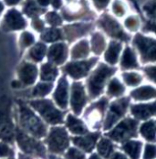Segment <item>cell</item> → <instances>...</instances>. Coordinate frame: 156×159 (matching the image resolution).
<instances>
[{
    "label": "cell",
    "instance_id": "1f68e13d",
    "mask_svg": "<svg viewBox=\"0 0 156 159\" xmlns=\"http://www.w3.org/2000/svg\"><path fill=\"white\" fill-rule=\"evenodd\" d=\"M52 89L51 83H40L37 85V87L33 91L34 96H44L47 94Z\"/></svg>",
    "mask_w": 156,
    "mask_h": 159
},
{
    "label": "cell",
    "instance_id": "f35d334b",
    "mask_svg": "<svg viewBox=\"0 0 156 159\" xmlns=\"http://www.w3.org/2000/svg\"><path fill=\"white\" fill-rule=\"evenodd\" d=\"M143 8L146 11L147 14H149L151 16L154 17V15H155V2H154V0H153L152 2H149L148 4H146L143 7Z\"/></svg>",
    "mask_w": 156,
    "mask_h": 159
},
{
    "label": "cell",
    "instance_id": "f6af8a7d",
    "mask_svg": "<svg viewBox=\"0 0 156 159\" xmlns=\"http://www.w3.org/2000/svg\"><path fill=\"white\" fill-rule=\"evenodd\" d=\"M33 27H34L37 30H42L44 25H43V23H42L41 20H39V19H35V20L33 21Z\"/></svg>",
    "mask_w": 156,
    "mask_h": 159
},
{
    "label": "cell",
    "instance_id": "db71d44e",
    "mask_svg": "<svg viewBox=\"0 0 156 159\" xmlns=\"http://www.w3.org/2000/svg\"><path fill=\"white\" fill-rule=\"evenodd\" d=\"M3 8H4V7H3V5H2V4L0 3V12H1L2 10H3Z\"/></svg>",
    "mask_w": 156,
    "mask_h": 159
},
{
    "label": "cell",
    "instance_id": "c3c4849f",
    "mask_svg": "<svg viewBox=\"0 0 156 159\" xmlns=\"http://www.w3.org/2000/svg\"><path fill=\"white\" fill-rule=\"evenodd\" d=\"M112 159H127V158L125 157L124 156H123L122 154H119V153H117V154H115V155L113 156Z\"/></svg>",
    "mask_w": 156,
    "mask_h": 159
},
{
    "label": "cell",
    "instance_id": "8d00e7d4",
    "mask_svg": "<svg viewBox=\"0 0 156 159\" xmlns=\"http://www.w3.org/2000/svg\"><path fill=\"white\" fill-rule=\"evenodd\" d=\"M125 25L131 30H135L138 28V26H139V21H138V19L136 17L130 16L129 18H127L125 20Z\"/></svg>",
    "mask_w": 156,
    "mask_h": 159
},
{
    "label": "cell",
    "instance_id": "3957f363",
    "mask_svg": "<svg viewBox=\"0 0 156 159\" xmlns=\"http://www.w3.org/2000/svg\"><path fill=\"white\" fill-rule=\"evenodd\" d=\"M31 105L48 123L54 125L62 122L63 113L61 111H58L50 101L48 100L33 101L31 102Z\"/></svg>",
    "mask_w": 156,
    "mask_h": 159
},
{
    "label": "cell",
    "instance_id": "4dcf8cb0",
    "mask_svg": "<svg viewBox=\"0 0 156 159\" xmlns=\"http://www.w3.org/2000/svg\"><path fill=\"white\" fill-rule=\"evenodd\" d=\"M123 92H124V88H123V86L121 84V82L118 80L113 79L110 81L109 86V91H108L109 95H121Z\"/></svg>",
    "mask_w": 156,
    "mask_h": 159
},
{
    "label": "cell",
    "instance_id": "2e32d148",
    "mask_svg": "<svg viewBox=\"0 0 156 159\" xmlns=\"http://www.w3.org/2000/svg\"><path fill=\"white\" fill-rule=\"evenodd\" d=\"M132 114L139 118V119H146L152 115L154 114L155 112V103L152 104H139L132 106L131 108Z\"/></svg>",
    "mask_w": 156,
    "mask_h": 159
},
{
    "label": "cell",
    "instance_id": "7bdbcfd3",
    "mask_svg": "<svg viewBox=\"0 0 156 159\" xmlns=\"http://www.w3.org/2000/svg\"><path fill=\"white\" fill-rule=\"evenodd\" d=\"M11 153L9 147L3 143H0V157H6L8 156Z\"/></svg>",
    "mask_w": 156,
    "mask_h": 159
},
{
    "label": "cell",
    "instance_id": "ab89813d",
    "mask_svg": "<svg viewBox=\"0 0 156 159\" xmlns=\"http://www.w3.org/2000/svg\"><path fill=\"white\" fill-rule=\"evenodd\" d=\"M112 8H113V12H114L116 15H118V16H123L125 13L123 6L119 1H115V2H114L113 7H112Z\"/></svg>",
    "mask_w": 156,
    "mask_h": 159
},
{
    "label": "cell",
    "instance_id": "d4e9b609",
    "mask_svg": "<svg viewBox=\"0 0 156 159\" xmlns=\"http://www.w3.org/2000/svg\"><path fill=\"white\" fill-rule=\"evenodd\" d=\"M92 50L96 54H100L105 48V39L100 33H95L91 39Z\"/></svg>",
    "mask_w": 156,
    "mask_h": 159
},
{
    "label": "cell",
    "instance_id": "277c9868",
    "mask_svg": "<svg viewBox=\"0 0 156 159\" xmlns=\"http://www.w3.org/2000/svg\"><path fill=\"white\" fill-rule=\"evenodd\" d=\"M133 42L140 50V55L144 61H155L156 46L154 39L146 38L140 34H137Z\"/></svg>",
    "mask_w": 156,
    "mask_h": 159
},
{
    "label": "cell",
    "instance_id": "4fadbf2b",
    "mask_svg": "<svg viewBox=\"0 0 156 159\" xmlns=\"http://www.w3.org/2000/svg\"><path fill=\"white\" fill-rule=\"evenodd\" d=\"M68 82L66 80V78L63 77L60 80L58 88L54 94L56 102L63 109H65L68 105Z\"/></svg>",
    "mask_w": 156,
    "mask_h": 159
},
{
    "label": "cell",
    "instance_id": "e575fe53",
    "mask_svg": "<svg viewBox=\"0 0 156 159\" xmlns=\"http://www.w3.org/2000/svg\"><path fill=\"white\" fill-rule=\"evenodd\" d=\"M47 22L52 25V26H58V25H60L61 24V18L60 16H59L57 13L55 12H49L46 16Z\"/></svg>",
    "mask_w": 156,
    "mask_h": 159
},
{
    "label": "cell",
    "instance_id": "9a60e30c",
    "mask_svg": "<svg viewBox=\"0 0 156 159\" xmlns=\"http://www.w3.org/2000/svg\"><path fill=\"white\" fill-rule=\"evenodd\" d=\"M67 57V47L63 43L53 45L48 52V58L54 63L60 64L65 61Z\"/></svg>",
    "mask_w": 156,
    "mask_h": 159
},
{
    "label": "cell",
    "instance_id": "83f0119b",
    "mask_svg": "<svg viewBox=\"0 0 156 159\" xmlns=\"http://www.w3.org/2000/svg\"><path fill=\"white\" fill-rule=\"evenodd\" d=\"M46 53V47L44 44L38 43L36 46H34L29 51V56L32 58L34 61H39L42 60V58L44 57Z\"/></svg>",
    "mask_w": 156,
    "mask_h": 159
},
{
    "label": "cell",
    "instance_id": "30bf717a",
    "mask_svg": "<svg viewBox=\"0 0 156 159\" xmlns=\"http://www.w3.org/2000/svg\"><path fill=\"white\" fill-rule=\"evenodd\" d=\"M85 102H86V96L84 93V88L80 83L75 82L72 87L71 105L73 111H75L76 114L80 113L83 106L85 105Z\"/></svg>",
    "mask_w": 156,
    "mask_h": 159
},
{
    "label": "cell",
    "instance_id": "7c38bea8",
    "mask_svg": "<svg viewBox=\"0 0 156 159\" xmlns=\"http://www.w3.org/2000/svg\"><path fill=\"white\" fill-rule=\"evenodd\" d=\"M17 141L20 145V147L27 153H34L37 152L38 154H43L44 148L40 143H37L36 141L30 139L27 135H25L22 133L17 134Z\"/></svg>",
    "mask_w": 156,
    "mask_h": 159
},
{
    "label": "cell",
    "instance_id": "8992f818",
    "mask_svg": "<svg viewBox=\"0 0 156 159\" xmlns=\"http://www.w3.org/2000/svg\"><path fill=\"white\" fill-rule=\"evenodd\" d=\"M69 145V137L63 128H53L48 137V146L52 152L60 153Z\"/></svg>",
    "mask_w": 156,
    "mask_h": 159
},
{
    "label": "cell",
    "instance_id": "52a82bcc",
    "mask_svg": "<svg viewBox=\"0 0 156 159\" xmlns=\"http://www.w3.org/2000/svg\"><path fill=\"white\" fill-rule=\"evenodd\" d=\"M128 103H129V99L123 98V99L114 102L111 104L106 121L104 123V129H109L124 114Z\"/></svg>",
    "mask_w": 156,
    "mask_h": 159
},
{
    "label": "cell",
    "instance_id": "60d3db41",
    "mask_svg": "<svg viewBox=\"0 0 156 159\" xmlns=\"http://www.w3.org/2000/svg\"><path fill=\"white\" fill-rule=\"evenodd\" d=\"M154 157H155V147L154 145H147L144 154V158L153 159Z\"/></svg>",
    "mask_w": 156,
    "mask_h": 159
},
{
    "label": "cell",
    "instance_id": "74e56055",
    "mask_svg": "<svg viewBox=\"0 0 156 159\" xmlns=\"http://www.w3.org/2000/svg\"><path fill=\"white\" fill-rule=\"evenodd\" d=\"M67 157L69 159H85L84 155L75 148H70L67 154Z\"/></svg>",
    "mask_w": 156,
    "mask_h": 159
},
{
    "label": "cell",
    "instance_id": "836d02e7",
    "mask_svg": "<svg viewBox=\"0 0 156 159\" xmlns=\"http://www.w3.org/2000/svg\"><path fill=\"white\" fill-rule=\"evenodd\" d=\"M24 11L30 16H36L38 14H40V12H42L43 10H41L39 7H38L36 6V4L33 1H29L24 8Z\"/></svg>",
    "mask_w": 156,
    "mask_h": 159
},
{
    "label": "cell",
    "instance_id": "f907efd6",
    "mask_svg": "<svg viewBox=\"0 0 156 159\" xmlns=\"http://www.w3.org/2000/svg\"><path fill=\"white\" fill-rule=\"evenodd\" d=\"M11 85H12L13 88H19L20 87V82H19V80H14V81H12Z\"/></svg>",
    "mask_w": 156,
    "mask_h": 159
},
{
    "label": "cell",
    "instance_id": "603a6c76",
    "mask_svg": "<svg viewBox=\"0 0 156 159\" xmlns=\"http://www.w3.org/2000/svg\"><path fill=\"white\" fill-rule=\"evenodd\" d=\"M137 61H136V57L135 54L133 53V51L130 48H126L124 53H123V61H122V66L123 69H129V68H134L137 67Z\"/></svg>",
    "mask_w": 156,
    "mask_h": 159
},
{
    "label": "cell",
    "instance_id": "ac0fdd59",
    "mask_svg": "<svg viewBox=\"0 0 156 159\" xmlns=\"http://www.w3.org/2000/svg\"><path fill=\"white\" fill-rule=\"evenodd\" d=\"M122 48V46L120 43L111 41L109 44V48L105 53V60L110 64H115L118 61L119 53Z\"/></svg>",
    "mask_w": 156,
    "mask_h": 159
},
{
    "label": "cell",
    "instance_id": "f546056e",
    "mask_svg": "<svg viewBox=\"0 0 156 159\" xmlns=\"http://www.w3.org/2000/svg\"><path fill=\"white\" fill-rule=\"evenodd\" d=\"M98 150L101 156H103L104 157H108L113 150V146L109 141L102 139L98 144Z\"/></svg>",
    "mask_w": 156,
    "mask_h": 159
},
{
    "label": "cell",
    "instance_id": "7a4b0ae2",
    "mask_svg": "<svg viewBox=\"0 0 156 159\" xmlns=\"http://www.w3.org/2000/svg\"><path fill=\"white\" fill-rule=\"evenodd\" d=\"M20 120L26 130L37 137H42L46 134V128L41 121L26 106H20Z\"/></svg>",
    "mask_w": 156,
    "mask_h": 159
},
{
    "label": "cell",
    "instance_id": "5bb4252c",
    "mask_svg": "<svg viewBox=\"0 0 156 159\" xmlns=\"http://www.w3.org/2000/svg\"><path fill=\"white\" fill-rule=\"evenodd\" d=\"M37 68L30 63H24L19 70V77L25 84H32L37 77Z\"/></svg>",
    "mask_w": 156,
    "mask_h": 159
},
{
    "label": "cell",
    "instance_id": "ffe728a7",
    "mask_svg": "<svg viewBox=\"0 0 156 159\" xmlns=\"http://www.w3.org/2000/svg\"><path fill=\"white\" fill-rule=\"evenodd\" d=\"M131 95L136 100H148L155 96V90L150 86H144L131 92Z\"/></svg>",
    "mask_w": 156,
    "mask_h": 159
},
{
    "label": "cell",
    "instance_id": "681fc988",
    "mask_svg": "<svg viewBox=\"0 0 156 159\" xmlns=\"http://www.w3.org/2000/svg\"><path fill=\"white\" fill-rule=\"evenodd\" d=\"M20 0H6V3L9 6H12V5H16L19 2Z\"/></svg>",
    "mask_w": 156,
    "mask_h": 159
},
{
    "label": "cell",
    "instance_id": "d6a6232c",
    "mask_svg": "<svg viewBox=\"0 0 156 159\" xmlns=\"http://www.w3.org/2000/svg\"><path fill=\"white\" fill-rule=\"evenodd\" d=\"M123 79L128 85L134 86V85H137L140 83V80H141V77L137 73L131 72V73H124Z\"/></svg>",
    "mask_w": 156,
    "mask_h": 159
},
{
    "label": "cell",
    "instance_id": "484cf974",
    "mask_svg": "<svg viewBox=\"0 0 156 159\" xmlns=\"http://www.w3.org/2000/svg\"><path fill=\"white\" fill-rule=\"evenodd\" d=\"M140 134L147 140L154 141V139H155V125H154V122L151 121V122H148V123H145L144 125H142V126L140 127Z\"/></svg>",
    "mask_w": 156,
    "mask_h": 159
},
{
    "label": "cell",
    "instance_id": "44dd1931",
    "mask_svg": "<svg viewBox=\"0 0 156 159\" xmlns=\"http://www.w3.org/2000/svg\"><path fill=\"white\" fill-rule=\"evenodd\" d=\"M67 125L69 128V130L74 133V134H85L86 133V128L83 125L82 122L79 121L78 119L73 117L72 115H69L68 121H67Z\"/></svg>",
    "mask_w": 156,
    "mask_h": 159
},
{
    "label": "cell",
    "instance_id": "d6986e66",
    "mask_svg": "<svg viewBox=\"0 0 156 159\" xmlns=\"http://www.w3.org/2000/svg\"><path fill=\"white\" fill-rule=\"evenodd\" d=\"M90 25H73L69 27H66V34L68 36V39L72 40L75 38H78L82 34L86 33L90 29Z\"/></svg>",
    "mask_w": 156,
    "mask_h": 159
},
{
    "label": "cell",
    "instance_id": "ee69618b",
    "mask_svg": "<svg viewBox=\"0 0 156 159\" xmlns=\"http://www.w3.org/2000/svg\"><path fill=\"white\" fill-rule=\"evenodd\" d=\"M145 71L147 73V75L153 80H154L155 79V67H150V68H146Z\"/></svg>",
    "mask_w": 156,
    "mask_h": 159
},
{
    "label": "cell",
    "instance_id": "6da1fadb",
    "mask_svg": "<svg viewBox=\"0 0 156 159\" xmlns=\"http://www.w3.org/2000/svg\"><path fill=\"white\" fill-rule=\"evenodd\" d=\"M114 71H115V69L109 68L104 64L100 65V67L91 76L88 82L89 91L91 97L94 98L101 93L104 87V84L106 82V80L108 79L110 75H112Z\"/></svg>",
    "mask_w": 156,
    "mask_h": 159
},
{
    "label": "cell",
    "instance_id": "7402d4cb",
    "mask_svg": "<svg viewBox=\"0 0 156 159\" xmlns=\"http://www.w3.org/2000/svg\"><path fill=\"white\" fill-rule=\"evenodd\" d=\"M141 143L137 141H131L123 145L124 151L131 157V159H138L140 157Z\"/></svg>",
    "mask_w": 156,
    "mask_h": 159
},
{
    "label": "cell",
    "instance_id": "d590c367",
    "mask_svg": "<svg viewBox=\"0 0 156 159\" xmlns=\"http://www.w3.org/2000/svg\"><path fill=\"white\" fill-rule=\"evenodd\" d=\"M34 42V37L33 35L29 33V32H25L22 34L21 36V44L23 45V47H28L29 45L33 44Z\"/></svg>",
    "mask_w": 156,
    "mask_h": 159
},
{
    "label": "cell",
    "instance_id": "bcb514c9",
    "mask_svg": "<svg viewBox=\"0 0 156 159\" xmlns=\"http://www.w3.org/2000/svg\"><path fill=\"white\" fill-rule=\"evenodd\" d=\"M52 1V5L55 8H59L61 6V0H51Z\"/></svg>",
    "mask_w": 156,
    "mask_h": 159
},
{
    "label": "cell",
    "instance_id": "f5cc1de1",
    "mask_svg": "<svg viewBox=\"0 0 156 159\" xmlns=\"http://www.w3.org/2000/svg\"><path fill=\"white\" fill-rule=\"evenodd\" d=\"M90 159H100V158H99V157H98L97 155H92Z\"/></svg>",
    "mask_w": 156,
    "mask_h": 159
},
{
    "label": "cell",
    "instance_id": "f1b7e54d",
    "mask_svg": "<svg viewBox=\"0 0 156 159\" xmlns=\"http://www.w3.org/2000/svg\"><path fill=\"white\" fill-rule=\"evenodd\" d=\"M60 39H61V32L57 29H48L42 34V39L47 42L56 41Z\"/></svg>",
    "mask_w": 156,
    "mask_h": 159
},
{
    "label": "cell",
    "instance_id": "9c48e42d",
    "mask_svg": "<svg viewBox=\"0 0 156 159\" xmlns=\"http://www.w3.org/2000/svg\"><path fill=\"white\" fill-rule=\"evenodd\" d=\"M96 62V59H91L86 61L70 62L65 67V71L69 73L72 78L79 79L83 76H86L88 71Z\"/></svg>",
    "mask_w": 156,
    "mask_h": 159
},
{
    "label": "cell",
    "instance_id": "cb8c5ba5",
    "mask_svg": "<svg viewBox=\"0 0 156 159\" xmlns=\"http://www.w3.org/2000/svg\"><path fill=\"white\" fill-rule=\"evenodd\" d=\"M89 54V44L87 40H81L72 49V58H85Z\"/></svg>",
    "mask_w": 156,
    "mask_h": 159
},
{
    "label": "cell",
    "instance_id": "5b68a950",
    "mask_svg": "<svg viewBox=\"0 0 156 159\" xmlns=\"http://www.w3.org/2000/svg\"><path fill=\"white\" fill-rule=\"evenodd\" d=\"M137 123L134 120L127 119L123 121L111 133L109 136L115 141H124L126 139L135 135Z\"/></svg>",
    "mask_w": 156,
    "mask_h": 159
},
{
    "label": "cell",
    "instance_id": "11a10c76",
    "mask_svg": "<svg viewBox=\"0 0 156 159\" xmlns=\"http://www.w3.org/2000/svg\"><path fill=\"white\" fill-rule=\"evenodd\" d=\"M50 159H58V158H56V157H50Z\"/></svg>",
    "mask_w": 156,
    "mask_h": 159
},
{
    "label": "cell",
    "instance_id": "b9f144b4",
    "mask_svg": "<svg viewBox=\"0 0 156 159\" xmlns=\"http://www.w3.org/2000/svg\"><path fill=\"white\" fill-rule=\"evenodd\" d=\"M92 1H93L95 7L98 9H102V8L106 7L109 2V0H92Z\"/></svg>",
    "mask_w": 156,
    "mask_h": 159
},
{
    "label": "cell",
    "instance_id": "e0dca14e",
    "mask_svg": "<svg viewBox=\"0 0 156 159\" xmlns=\"http://www.w3.org/2000/svg\"><path fill=\"white\" fill-rule=\"evenodd\" d=\"M97 138H98V134H90L85 137L74 138L73 141H74V143L77 144L80 148L84 149L87 152H90L92 150Z\"/></svg>",
    "mask_w": 156,
    "mask_h": 159
},
{
    "label": "cell",
    "instance_id": "8fae6325",
    "mask_svg": "<svg viewBox=\"0 0 156 159\" xmlns=\"http://www.w3.org/2000/svg\"><path fill=\"white\" fill-rule=\"evenodd\" d=\"M25 27H26V21L18 11L12 9L7 12V14L5 16L4 29L8 30H21Z\"/></svg>",
    "mask_w": 156,
    "mask_h": 159
},
{
    "label": "cell",
    "instance_id": "ba28073f",
    "mask_svg": "<svg viewBox=\"0 0 156 159\" xmlns=\"http://www.w3.org/2000/svg\"><path fill=\"white\" fill-rule=\"evenodd\" d=\"M99 24L105 31L109 34V36L120 39L122 40H128L129 39L128 35H126L124 31L122 30V28L118 24V22L114 18L110 17L108 15H104L102 16L100 19Z\"/></svg>",
    "mask_w": 156,
    "mask_h": 159
},
{
    "label": "cell",
    "instance_id": "816d5d0a",
    "mask_svg": "<svg viewBox=\"0 0 156 159\" xmlns=\"http://www.w3.org/2000/svg\"><path fill=\"white\" fill-rule=\"evenodd\" d=\"M133 4H134V6H135V7L139 10V8H138V6H137V3H136V0H131Z\"/></svg>",
    "mask_w": 156,
    "mask_h": 159
},
{
    "label": "cell",
    "instance_id": "4316f807",
    "mask_svg": "<svg viewBox=\"0 0 156 159\" xmlns=\"http://www.w3.org/2000/svg\"><path fill=\"white\" fill-rule=\"evenodd\" d=\"M58 75V70L50 65V64H44L41 69V79L44 80H52L56 78Z\"/></svg>",
    "mask_w": 156,
    "mask_h": 159
},
{
    "label": "cell",
    "instance_id": "7dc6e473",
    "mask_svg": "<svg viewBox=\"0 0 156 159\" xmlns=\"http://www.w3.org/2000/svg\"><path fill=\"white\" fill-rule=\"evenodd\" d=\"M38 4H39L40 6L46 7V6H47V5L49 4L50 0H38Z\"/></svg>",
    "mask_w": 156,
    "mask_h": 159
}]
</instances>
